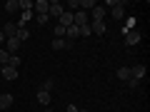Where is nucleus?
Returning <instances> with one entry per match:
<instances>
[{"mask_svg":"<svg viewBox=\"0 0 150 112\" xmlns=\"http://www.w3.org/2000/svg\"><path fill=\"white\" fill-rule=\"evenodd\" d=\"M63 13H65L63 3H58V0H53V3H50V8H48V18H60Z\"/></svg>","mask_w":150,"mask_h":112,"instance_id":"3","label":"nucleus"},{"mask_svg":"<svg viewBox=\"0 0 150 112\" xmlns=\"http://www.w3.org/2000/svg\"><path fill=\"white\" fill-rule=\"evenodd\" d=\"M73 25H78V27L88 25V15H85V13H83V10H78V13H75V15H73Z\"/></svg>","mask_w":150,"mask_h":112,"instance_id":"10","label":"nucleus"},{"mask_svg":"<svg viewBox=\"0 0 150 112\" xmlns=\"http://www.w3.org/2000/svg\"><path fill=\"white\" fill-rule=\"evenodd\" d=\"M50 48H53V50H70V48H73V43H70V40H65V37H53Z\"/></svg>","mask_w":150,"mask_h":112,"instance_id":"2","label":"nucleus"},{"mask_svg":"<svg viewBox=\"0 0 150 112\" xmlns=\"http://www.w3.org/2000/svg\"><path fill=\"white\" fill-rule=\"evenodd\" d=\"M78 30H80V37H88V35H93V32H90V22H88V25H83V27H78Z\"/></svg>","mask_w":150,"mask_h":112,"instance_id":"25","label":"nucleus"},{"mask_svg":"<svg viewBox=\"0 0 150 112\" xmlns=\"http://www.w3.org/2000/svg\"><path fill=\"white\" fill-rule=\"evenodd\" d=\"M80 8H85V10H93V8H98L95 0H80Z\"/></svg>","mask_w":150,"mask_h":112,"instance_id":"21","label":"nucleus"},{"mask_svg":"<svg viewBox=\"0 0 150 112\" xmlns=\"http://www.w3.org/2000/svg\"><path fill=\"white\" fill-rule=\"evenodd\" d=\"M43 90H45V92H50V90H53V80H50V77H48V80H45V85H43Z\"/></svg>","mask_w":150,"mask_h":112,"instance_id":"29","label":"nucleus"},{"mask_svg":"<svg viewBox=\"0 0 150 112\" xmlns=\"http://www.w3.org/2000/svg\"><path fill=\"white\" fill-rule=\"evenodd\" d=\"M3 35H5V40H8V37H15V35H18V25H15V22H5Z\"/></svg>","mask_w":150,"mask_h":112,"instance_id":"12","label":"nucleus"},{"mask_svg":"<svg viewBox=\"0 0 150 112\" xmlns=\"http://www.w3.org/2000/svg\"><path fill=\"white\" fill-rule=\"evenodd\" d=\"M33 18H35V13H33V10H23V18H20V25H18V27H25V22L33 20Z\"/></svg>","mask_w":150,"mask_h":112,"instance_id":"17","label":"nucleus"},{"mask_svg":"<svg viewBox=\"0 0 150 112\" xmlns=\"http://www.w3.org/2000/svg\"><path fill=\"white\" fill-rule=\"evenodd\" d=\"M123 37H125V45H130V48L140 43V32H138V30H128Z\"/></svg>","mask_w":150,"mask_h":112,"instance_id":"4","label":"nucleus"},{"mask_svg":"<svg viewBox=\"0 0 150 112\" xmlns=\"http://www.w3.org/2000/svg\"><path fill=\"white\" fill-rule=\"evenodd\" d=\"M53 32H55V37H65V27H63V25H55Z\"/></svg>","mask_w":150,"mask_h":112,"instance_id":"26","label":"nucleus"},{"mask_svg":"<svg viewBox=\"0 0 150 112\" xmlns=\"http://www.w3.org/2000/svg\"><path fill=\"white\" fill-rule=\"evenodd\" d=\"M115 75H118L120 80H125V82L133 77V75H130V67H118V72H115Z\"/></svg>","mask_w":150,"mask_h":112,"instance_id":"16","label":"nucleus"},{"mask_svg":"<svg viewBox=\"0 0 150 112\" xmlns=\"http://www.w3.org/2000/svg\"><path fill=\"white\" fill-rule=\"evenodd\" d=\"M80 8V0H68V13H78Z\"/></svg>","mask_w":150,"mask_h":112,"instance_id":"20","label":"nucleus"},{"mask_svg":"<svg viewBox=\"0 0 150 112\" xmlns=\"http://www.w3.org/2000/svg\"><path fill=\"white\" fill-rule=\"evenodd\" d=\"M128 87H130V90H138V87H140V82L135 80V77H130V80H128Z\"/></svg>","mask_w":150,"mask_h":112,"instance_id":"27","label":"nucleus"},{"mask_svg":"<svg viewBox=\"0 0 150 112\" xmlns=\"http://www.w3.org/2000/svg\"><path fill=\"white\" fill-rule=\"evenodd\" d=\"M18 40H20V43H25V40H30V30H28V27H18Z\"/></svg>","mask_w":150,"mask_h":112,"instance_id":"14","label":"nucleus"},{"mask_svg":"<svg viewBox=\"0 0 150 112\" xmlns=\"http://www.w3.org/2000/svg\"><path fill=\"white\" fill-rule=\"evenodd\" d=\"M35 20H38V25H45L50 18H48V15H35Z\"/></svg>","mask_w":150,"mask_h":112,"instance_id":"28","label":"nucleus"},{"mask_svg":"<svg viewBox=\"0 0 150 112\" xmlns=\"http://www.w3.org/2000/svg\"><path fill=\"white\" fill-rule=\"evenodd\" d=\"M0 77H5V80H18V70L3 65V67H0Z\"/></svg>","mask_w":150,"mask_h":112,"instance_id":"6","label":"nucleus"},{"mask_svg":"<svg viewBox=\"0 0 150 112\" xmlns=\"http://www.w3.org/2000/svg\"><path fill=\"white\" fill-rule=\"evenodd\" d=\"M105 20H93L90 22V32H95V35H105Z\"/></svg>","mask_w":150,"mask_h":112,"instance_id":"7","label":"nucleus"},{"mask_svg":"<svg viewBox=\"0 0 150 112\" xmlns=\"http://www.w3.org/2000/svg\"><path fill=\"white\" fill-rule=\"evenodd\" d=\"M23 48V43L18 40V37H8L5 40V50H8V55H18V50Z\"/></svg>","mask_w":150,"mask_h":112,"instance_id":"1","label":"nucleus"},{"mask_svg":"<svg viewBox=\"0 0 150 112\" xmlns=\"http://www.w3.org/2000/svg\"><path fill=\"white\" fill-rule=\"evenodd\" d=\"M123 15H125V3H115V5H112V18H115V20H123Z\"/></svg>","mask_w":150,"mask_h":112,"instance_id":"8","label":"nucleus"},{"mask_svg":"<svg viewBox=\"0 0 150 112\" xmlns=\"http://www.w3.org/2000/svg\"><path fill=\"white\" fill-rule=\"evenodd\" d=\"M130 75H133V77H135V80H143V77H145V65H138V67H130Z\"/></svg>","mask_w":150,"mask_h":112,"instance_id":"13","label":"nucleus"},{"mask_svg":"<svg viewBox=\"0 0 150 112\" xmlns=\"http://www.w3.org/2000/svg\"><path fill=\"white\" fill-rule=\"evenodd\" d=\"M13 102H15V97L8 95V92H3V95H0V110H8V107H13Z\"/></svg>","mask_w":150,"mask_h":112,"instance_id":"9","label":"nucleus"},{"mask_svg":"<svg viewBox=\"0 0 150 112\" xmlns=\"http://www.w3.org/2000/svg\"><path fill=\"white\" fill-rule=\"evenodd\" d=\"M43 112H53V110H43Z\"/></svg>","mask_w":150,"mask_h":112,"instance_id":"32","label":"nucleus"},{"mask_svg":"<svg viewBox=\"0 0 150 112\" xmlns=\"http://www.w3.org/2000/svg\"><path fill=\"white\" fill-rule=\"evenodd\" d=\"M3 43H5V35H3V30H0V45H3Z\"/></svg>","mask_w":150,"mask_h":112,"instance_id":"31","label":"nucleus"},{"mask_svg":"<svg viewBox=\"0 0 150 112\" xmlns=\"http://www.w3.org/2000/svg\"><path fill=\"white\" fill-rule=\"evenodd\" d=\"M65 110H68V112H78V110H80V107H78V105H68V107H65Z\"/></svg>","mask_w":150,"mask_h":112,"instance_id":"30","label":"nucleus"},{"mask_svg":"<svg viewBox=\"0 0 150 112\" xmlns=\"http://www.w3.org/2000/svg\"><path fill=\"white\" fill-rule=\"evenodd\" d=\"M18 8H20V5H18V0H8V3H5V10L8 13H15Z\"/></svg>","mask_w":150,"mask_h":112,"instance_id":"23","label":"nucleus"},{"mask_svg":"<svg viewBox=\"0 0 150 112\" xmlns=\"http://www.w3.org/2000/svg\"><path fill=\"white\" fill-rule=\"evenodd\" d=\"M38 102H40V105H45V107H48V105H50V92L40 90V92H38Z\"/></svg>","mask_w":150,"mask_h":112,"instance_id":"15","label":"nucleus"},{"mask_svg":"<svg viewBox=\"0 0 150 112\" xmlns=\"http://www.w3.org/2000/svg\"><path fill=\"white\" fill-rule=\"evenodd\" d=\"M48 8H50V0H38V3H33V10L38 15H48Z\"/></svg>","mask_w":150,"mask_h":112,"instance_id":"5","label":"nucleus"},{"mask_svg":"<svg viewBox=\"0 0 150 112\" xmlns=\"http://www.w3.org/2000/svg\"><path fill=\"white\" fill-rule=\"evenodd\" d=\"M73 15H75V13H68V10H65L63 15L58 18V20H60L58 25H63V27H70V25H73Z\"/></svg>","mask_w":150,"mask_h":112,"instance_id":"11","label":"nucleus"},{"mask_svg":"<svg viewBox=\"0 0 150 112\" xmlns=\"http://www.w3.org/2000/svg\"><path fill=\"white\" fill-rule=\"evenodd\" d=\"M105 18V8H93V20H103Z\"/></svg>","mask_w":150,"mask_h":112,"instance_id":"18","label":"nucleus"},{"mask_svg":"<svg viewBox=\"0 0 150 112\" xmlns=\"http://www.w3.org/2000/svg\"><path fill=\"white\" fill-rule=\"evenodd\" d=\"M8 60H10L8 50H5V48H0V67H3V65H8Z\"/></svg>","mask_w":150,"mask_h":112,"instance_id":"19","label":"nucleus"},{"mask_svg":"<svg viewBox=\"0 0 150 112\" xmlns=\"http://www.w3.org/2000/svg\"><path fill=\"white\" fill-rule=\"evenodd\" d=\"M78 112H88V110H78Z\"/></svg>","mask_w":150,"mask_h":112,"instance_id":"33","label":"nucleus"},{"mask_svg":"<svg viewBox=\"0 0 150 112\" xmlns=\"http://www.w3.org/2000/svg\"><path fill=\"white\" fill-rule=\"evenodd\" d=\"M8 67H20V57H18V55H10V60H8Z\"/></svg>","mask_w":150,"mask_h":112,"instance_id":"22","label":"nucleus"},{"mask_svg":"<svg viewBox=\"0 0 150 112\" xmlns=\"http://www.w3.org/2000/svg\"><path fill=\"white\" fill-rule=\"evenodd\" d=\"M18 5H20L23 10H33V0H18Z\"/></svg>","mask_w":150,"mask_h":112,"instance_id":"24","label":"nucleus"}]
</instances>
